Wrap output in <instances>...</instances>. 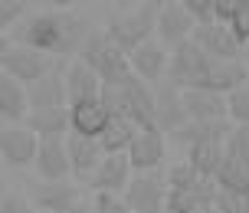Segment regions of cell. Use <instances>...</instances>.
I'll return each mask as SVG.
<instances>
[{"label": "cell", "mask_w": 249, "mask_h": 213, "mask_svg": "<svg viewBox=\"0 0 249 213\" xmlns=\"http://www.w3.org/2000/svg\"><path fill=\"white\" fill-rule=\"evenodd\" d=\"M92 33L95 30L86 20V13L72 10V7H50V10L26 17L13 43H23L43 56H53V59H75Z\"/></svg>", "instance_id": "1"}, {"label": "cell", "mask_w": 249, "mask_h": 213, "mask_svg": "<svg viewBox=\"0 0 249 213\" xmlns=\"http://www.w3.org/2000/svg\"><path fill=\"white\" fill-rule=\"evenodd\" d=\"M102 105L108 108L112 118L131 122L138 131H154L158 128V105H154V86L141 82L131 75L122 86H105L102 89Z\"/></svg>", "instance_id": "2"}, {"label": "cell", "mask_w": 249, "mask_h": 213, "mask_svg": "<svg viewBox=\"0 0 249 213\" xmlns=\"http://www.w3.org/2000/svg\"><path fill=\"white\" fill-rule=\"evenodd\" d=\"M158 13H161V3H138L124 13H115L112 20L102 26V33L122 53L131 56L135 50H141L144 43H151L158 36Z\"/></svg>", "instance_id": "3"}, {"label": "cell", "mask_w": 249, "mask_h": 213, "mask_svg": "<svg viewBox=\"0 0 249 213\" xmlns=\"http://www.w3.org/2000/svg\"><path fill=\"white\" fill-rule=\"evenodd\" d=\"M75 59H82L105 86H122V82H128V79L135 75L131 72V56L118 50L102 30H95V33L86 39V46L79 50Z\"/></svg>", "instance_id": "4"}, {"label": "cell", "mask_w": 249, "mask_h": 213, "mask_svg": "<svg viewBox=\"0 0 249 213\" xmlns=\"http://www.w3.org/2000/svg\"><path fill=\"white\" fill-rule=\"evenodd\" d=\"M53 69H59V63L53 56L30 50L23 43H7L3 39V50H0V75H10L23 86H33L39 79H46Z\"/></svg>", "instance_id": "5"}, {"label": "cell", "mask_w": 249, "mask_h": 213, "mask_svg": "<svg viewBox=\"0 0 249 213\" xmlns=\"http://www.w3.org/2000/svg\"><path fill=\"white\" fill-rule=\"evenodd\" d=\"M194 33H197V23H194V17L187 13L184 0H164L161 13H158V43H161L164 50L174 53L177 46L190 43Z\"/></svg>", "instance_id": "6"}, {"label": "cell", "mask_w": 249, "mask_h": 213, "mask_svg": "<svg viewBox=\"0 0 249 213\" xmlns=\"http://www.w3.org/2000/svg\"><path fill=\"white\" fill-rule=\"evenodd\" d=\"M154 105H158V131H164L167 138L190 125L187 105H184V89L177 82H171V79L158 82L154 86Z\"/></svg>", "instance_id": "7"}, {"label": "cell", "mask_w": 249, "mask_h": 213, "mask_svg": "<svg viewBox=\"0 0 249 213\" xmlns=\"http://www.w3.org/2000/svg\"><path fill=\"white\" fill-rule=\"evenodd\" d=\"M210 56L200 50L197 43L190 39V43H184V46H177L174 53H171V69H167V79L171 82H177L180 89H197L200 79H203V72L210 69Z\"/></svg>", "instance_id": "8"}, {"label": "cell", "mask_w": 249, "mask_h": 213, "mask_svg": "<svg viewBox=\"0 0 249 213\" xmlns=\"http://www.w3.org/2000/svg\"><path fill=\"white\" fill-rule=\"evenodd\" d=\"M194 43L200 50L210 56L213 63H239L243 59V46H239L236 33L230 30L226 23H207V26H197L194 33Z\"/></svg>", "instance_id": "9"}, {"label": "cell", "mask_w": 249, "mask_h": 213, "mask_svg": "<svg viewBox=\"0 0 249 213\" xmlns=\"http://www.w3.org/2000/svg\"><path fill=\"white\" fill-rule=\"evenodd\" d=\"M39 144L43 141L26 125H3V131H0V158L10 167H30V164H36Z\"/></svg>", "instance_id": "10"}, {"label": "cell", "mask_w": 249, "mask_h": 213, "mask_svg": "<svg viewBox=\"0 0 249 213\" xmlns=\"http://www.w3.org/2000/svg\"><path fill=\"white\" fill-rule=\"evenodd\" d=\"M124 200L131 213H164L167 207V184L158 174H135L124 190Z\"/></svg>", "instance_id": "11"}, {"label": "cell", "mask_w": 249, "mask_h": 213, "mask_svg": "<svg viewBox=\"0 0 249 213\" xmlns=\"http://www.w3.org/2000/svg\"><path fill=\"white\" fill-rule=\"evenodd\" d=\"M33 171H36V177L46 180V184L69 180V177H72V161H69V144H66V138H46L43 141Z\"/></svg>", "instance_id": "12"}, {"label": "cell", "mask_w": 249, "mask_h": 213, "mask_svg": "<svg viewBox=\"0 0 249 213\" xmlns=\"http://www.w3.org/2000/svg\"><path fill=\"white\" fill-rule=\"evenodd\" d=\"M184 105H187V118L197 125H223L230 122V105L226 95L207 92V89H184Z\"/></svg>", "instance_id": "13"}, {"label": "cell", "mask_w": 249, "mask_h": 213, "mask_svg": "<svg viewBox=\"0 0 249 213\" xmlns=\"http://www.w3.org/2000/svg\"><path fill=\"white\" fill-rule=\"evenodd\" d=\"M131 180H135V167L128 161V154H105V161L95 171V177L89 180V187H92V194H122L124 197Z\"/></svg>", "instance_id": "14"}, {"label": "cell", "mask_w": 249, "mask_h": 213, "mask_svg": "<svg viewBox=\"0 0 249 213\" xmlns=\"http://www.w3.org/2000/svg\"><path fill=\"white\" fill-rule=\"evenodd\" d=\"M69 144V161H72V177L79 184H89L95 171L105 161V148H102L99 138H82V135H69L66 138Z\"/></svg>", "instance_id": "15"}, {"label": "cell", "mask_w": 249, "mask_h": 213, "mask_svg": "<svg viewBox=\"0 0 249 213\" xmlns=\"http://www.w3.org/2000/svg\"><path fill=\"white\" fill-rule=\"evenodd\" d=\"M167 158V135L164 131H141L128 151V161L135 167V174H154Z\"/></svg>", "instance_id": "16"}, {"label": "cell", "mask_w": 249, "mask_h": 213, "mask_svg": "<svg viewBox=\"0 0 249 213\" xmlns=\"http://www.w3.org/2000/svg\"><path fill=\"white\" fill-rule=\"evenodd\" d=\"M30 197L36 203V210L43 213H66L82 203V190L75 187L72 180H62V184H46V180H36Z\"/></svg>", "instance_id": "17"}, {"label": "cell", "mask_w": 249, "mask_h": 213, "mask_svg": "<svg viewBox=\"0 0 249 213\" xmlns=\"http://www.w3.org/2000/svg\"><path fill=\"white\" fill-rule=\"evenodd\" d=\"M167 69H171V50H164L158 39H151L141 50L131 53V72H135L141 82H148V86L164 82V79H167Z\"/></svg>", "instance_id": "18"}, {"label": "cell", "mask_w": 249, "mask_h": 213, "mask_svg": "<svg viewBox=\"0 0 249 213\" xmlns=\"http://www.w3.org/2000/svg\"><path fill=\"white\" fill-rule=\"evenodd\" d=\"M30 112H33L30 86L17 82L10 75H0V118H3V125H26Z\"/></svg>", "instance_id": "19"}, {"label": "cell", "mask_w": 249, "mask_h": 213, "mask_svg": "<svg viewBox=\"0 0 249 213\" xmlns=\"http://www.w3.org/2000/svg\"><path fill=\"white\" fill-rule=\"evenodd\" d=\"M66 95H69V105H79V102H92V99H102V82L99 75L92 72L82 59H69L66 63Z\"/></svg>", "instance_id": "20"}, {"label": "cell", "mask_w": 249, "mask_h": 213, "mask_svg": "<svg viewBox=\"0 0 249 213\" xmlns=\"http://www.w3.org/2000/svg\"><path fill=\"white\" fill-rule=\"evenodd\" d=\"M69 118H72V135L99 138V141H102V135H105V128L112 125V115H108L105 105H102V99L69 105Z\"/></svg>", "instance_id": "21"}, {"label": "cell", "mask_w": 249, "mask_h": 213, "mask_svg": "<svg viewBox=\"0 0 249 213\" xmlns=\"http://www.w3.org/2000/svg\"><path fill=\"white\" fill-rule=\"evenodd\" d=\"M30 105L33 112L39 108H69V95H66V72L53 69L46 79H39L30 86Z\"/></svg>", "instance_id": "22"}, {"label": "cell", "mask_w": 249, "mask_h": 213, "mask_svg": "<svg viewBox=\"0 0 249 213\" xmlns=\"http://www.w3.org/2000/svg\"><path fill=\"white\" fill-rule=\"evenodd\" d=\"M26 128H30L39 141L69 138V135H72V118H69V108H39V112H30Z\"/></svg>", "instance_id": "23"}, {"label": "cell", "mask_w": 249, "mask_h": 213, "mask_svg": "<svg viewBox=\"0 0 249 213\" xmlns=\"http://www.w3.org/2000/svg\"><path fill=\"white\" fill-rule=\"evenodd\" d=\"M223 161H226V144L223 141H207V144L187 148V164H190L203 180H213Z\"/></svg>", "instance_id": "24"}, {"label": "cell", "mask_w": 249, "mask_h": 213, "mask_svg": "<svg viewBox=\"0 0 249 213\" xmlns=\"http://www.w3.org/2000/svg\"><path fill=\"white\" fill-rule=\"evenodd\" d=\"M213 180H216V187L230 190L236 197H249V161L226 154V161L220 164V171H216Z\"/></svg>", "instance_id": "25"}, {"label": "cell", "mask_w": 249, "mask_h": 213, "mask_svg": "<svg viewBox=\"0 0 249 213\" xmlns=\"http://www.w3.org/2000/svg\"><path fill=\"white\" fill-rule=\"evenodd\" d=\"M230 128L233 122H223V125H197V122H190L187 128H180L177 135H171L174 141H180L184 148H194V144H207V141H223L230 138Z\"/></svg>", "instance_id": "26"}, {"label": "cell", "mask_w": 249, "mask_h": 213, "mask_svg": "<svg viewBox=\"0 0 249 213\" xmlns=\"http://www.w3.org/2000/svg\"><path fill=\"white\" fill-rule=\"evenodd\" d=\"M138 135H141V131H138L131 122L112 118V125L105 128V135H102V148H105V154H128Z\"/></svg>", "instance_id": "27"}, {"label": "cell", "mask_w": 249, "mask_h": 213, "mask_svg": "<svg viewBox=\"0 0 249 213\" xmlns=\"http://www.w3.org/2000/svg\"><path fill=\"white\" fill-rule=\"evenodd\" d=\"M200 180H203V177H200L187 161L174 164V167L164 174V184H167V190H197V187H200Z\"/></svg>", "instance_id": "28"}, {"label": "cell", "mask_w": 249, "mask_h": 213, "mask_svg": "<svg viewBox=\"0 0 249 213\" xmlns=\"http://www.w3.org/2000/svg\"><path fill=\"white\" fill-rule=\"evenodd\" d=\"M197 207H200V187L197 190H167L164 213H197Z\"/></svg>", "instance_id": "29"}, {"label": "cell", "mask_w": 249, "mask_h": 213, "mask_svg": "<svg viewBox=\"0 0 249 213\" xmlns=\"http://www.w3.org/2000/svg\"><path fill=\"white\" fill-rule=\"evenodd\" d=\"M226 105H230V122L233 125H249V82L236 92H230Z\"/></svg>", "instance_id": "30"}, {"label": "cell", "mask_w": 249, "mask_h": 213, "mask_svg": "<svg viewBox=\"0 0 249 213\" xmlns=\"http://www.w3.org/2000/svg\"><path fill=\"white\" fill-rule=\"evenodd\" d=\"M226 154L249 161V125H233L230 138H226Z\"/></svg>", "instance_id": "31"}, {"label": "cell", "mask_w": 249, "mask_h": 213, "mask_svg": "<svg viewBox=\"0 0 249 213\" xmlns=\"http://www.w3.org/2000/svg\"><path fill=\"white\" fill-rule=\"evenodd\" d=\"M92 213H131L122 194H92Z\"/></svg>", "instance_id": "32"}, {"label": "cell", "mask_w": 249, "mask_h": 213, "mask_svg": "<svg viewBox=\"0 0 249 213\" xmlns=\"http://www.w3.org/2000/svg\"><path fill=\"white\" fill-rule=\"evenodd\" d=\"M187 13L194 17L197 26H207V23H216V0H184Z\"/></svg>", "instance_id": "33"}, {"label": "cell", "mask_w": 249, "mask_h": 213, "mask_svg": "<svg viewBox=\"0 0 249 213\" xmlns=\"http://www.w3.org/2000/svg\"><path fill=\"white\" fill-rule=\"evenodd\" d=\"M30 10H33V7H30L26 0H3V3H0V26L7 30V26L20 23ZM30 17H33V13H30Z\"/></svg>", "instance_id": "34"}, {"label": "cell", "mask_w": 249, "mask_h": 213, "mask_svg": "<svg viewBox=\"0 0 249 213\" xmlns=\"http://www.w3.org/2000/svg\"><path fill=\"white\" fill-rule=\"evenodd\" d=\"M0 213H39L36 203L17 194V190H3V200H0Z\"/></svg>", "instance_id": "35"}, {"label": "cell", "mask_w": 249, "mask_h": 213, "mask_svg": "<svg viewBox=\"0 0 249 213\" xmlns=\"http://www.w3.org/2000/svg\"><path fill=\"white\" fill-rule=\"evenodd\" d=\"M230 30L236 33L239 46L246 50V46H249V0H239V7H236V17H233V23H230Z\"/></svg>", "instance_id": "36"}, {"label": "cell", "mask_w": 249, "mask_h": 213, "mask_svg": "<svg viewBox=\"0 0 249 213\" xmlns=\"http://www.w3.org/2000/svg\"><path fill=\"white\" fill-rule=\"evenodd\" d=\"M246 66H249V59H246Z\"/></svg>", "instance_id": "37"}]
</instances>
